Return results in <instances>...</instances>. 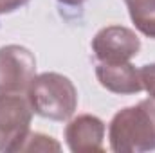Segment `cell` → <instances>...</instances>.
<instances>
[{"instance_id": "ba28073f", "label": "cell", "mask_w": 155, "mask_h": 153, "mask_svg": "<svg viewBox=\"0 0 155 153\" xmlns=\"http://www.w3.org/2000/svg\"><path fill=\"white\" fill-rule=\"evenodd\" d=\"M139 33L155 40V0H124Z\"/></svg>"}, {"instance_id": "5b68a950", "label": "cell", "mask_w": 155, "mask_h": 153, "mask_svg": "<svg viewBox=\"0 0 155 153\" xmlns=\"http://www.w3.org/2000/svg\"><path fill=\"white\" fill-rule=\"evenodd\" d=\"M92 50L99 63H126L139 54L141 40L128 27L108 25L94 36Z\"/></svg>"}, {"instance_id": "8992f818", "label": "cell", "mask_w": 155, "mask_h": 153, "mask_svg": "<svg viewBox=\"0 0 155 153\" xmlns=\"http://www.w3.org/2000/svg\"><path fill=\"white\" fill-rule=\"evenodd\" d=\"M65 141L69 150L74 153L103 151L105 122L90 114L78 115L69 121L65 128Z\"/></svg>"}, {"instance_id": "7c38bea8", "label": "cell", "mask_w": 155, "mask_h": 153, "mask_svg": "<svg viewBox=\"0 0 155 153\" xmlns=\"http://www.w3.org/2000/svg\"><path fill=\"white\" fill-rule=\"evenodd\" d=\"M58 2H61V4H65V5H81V4L87 2V0H58Z\"/></svg>"}, {"instance_id": "9c48e42d", "label": "cell", "mask_w": 155, "mask_h": 153, "mask_svg": "<svg viewBox=\"0 0 155 153\" xmlns=\"http://www.w3.org/2000/svg\"><path fill=\"white\" fill-rule=\"evenodd\" d=\"M61 146L60 142H56L52 137L43 135V133H33L29 132L27 137L24 139V142L20 144L18 151H60Z\"/></svg>"}, {"instance_id": "3957f363", "label": "cell", "mask_w": 155, "mask_h": 153, "mask_svg": "<svg viewBox=\"0 0 155 153\" xmlns=\"http://www.w3.org/2000/svg\"><path fill=\"white\" fill-rule=\"evenodd\" d=\"M33 106L27 96L0 92V151H18L29 133Z\"/></svg>"}, {"instance_id": "277c9868", "label": "cell", "mask_w": 155, "mask_h": 153, "mask_svg": "<svg viewBox=\"0 0 155 153\" xmlns=\"http://www.w3.org/2000/svg\"><path fill=\"white\" fill-rule=\"evenodd\" d=\"M36 76V58L22 45L0 47V92L24 94Z\"/></svg>"}, {"instance_id": "30bf717a", "label": "cell", "mask_w": 155, "mask_h": 153, "mask_svg": "<svg viewBox=\"0 0 155 153\" xmlns=\"http://www.w3.org/2000/svg\"><path fill=\"white\" fill-rule=\"evenodd\" d=\"M139 76L143 83V90L148 92L150 99L155 101V63H148L139 69Z\"/></svg>"}, {"instance_id": "6da1fadb", "label": "cell", "mask_w": 155, "mask_h": 153, "mask_svg": "<svg viewBox=\"0 0 155 153\" xmlns=\"http://www.w3.org/2000/svg\"><path fill=\"white\" fill-rule=\"evenodd\" d=\"M110 150L116 153H144L155 150V101L119 110L108 126Z\"/></svg>"}, {"instance_id": "8fae6325", "label": "cell", "mask_w": 155, "mask_h": 153, "mask_svg": "<svg viewBox=\"0 0 155 153\" xmlns=\"http://www.w3.org/2000/svg\"><path fill=\"white\" fill-rule=\"evenodd\" d=\"M31 0H0V15L5 13H13L20 7H24L25 4H29Z\"/></svg>"}, {"instance_id": "7a4b0ae2", "label": "cell", "mask_w": 155, "mask_h": 153, "mask_svg": "<svg viewBox=\"0 0 155 153\" xmlns=\"http://www.w3.org/2000/svg\"><path fill=\"white\" fill-rule=\"evenodd\" d=\"M33 112L51 121H67L78 108V90L63 74L43 72L35 76L27 88Z\"/></svg>"}, {"instance_id": "52a82bcc", "label": "cell", "mask_w": 155, "mask_h": 153, "mask_svg": "<svg viewBox=\"0 0 155 153\" xmlns=\"http://www.w3.org/2000/svg\"><path fill=\"white\" fill-rule=\"evenodd\" d=\"M96 77L103 88L114 94H139L143 83L139 70L130 63H99L96 67Z\"/></svg>"}]
</instances>
